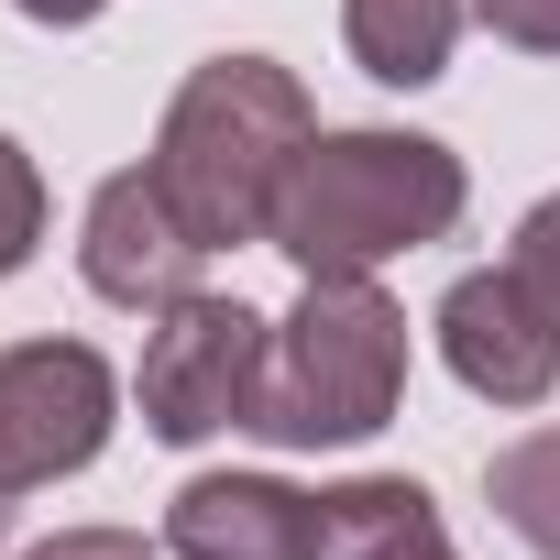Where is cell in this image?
<instances>
[{"label":"cell","instance_id":"obj_14","mask_svg":"<svg viewBox=\"0 0 560 560\" xmlns=\"http://www.w3.org/2000/svg\"><path fill=\"white\" fill-rule=\"evenodd\" d=\"M472 23L516 56H560V0H472Z\"/></svg>","mask_w":560,"mask_h":560},{"label":"cell","instance_id":"obj_16","mask_svg":"<svg viewBox=\"0 0 560 560\" xmlns=\"http://www.w3.org/2000/svg\"><path fill=\"white\" fill-rule=\"evenodd\" d=\"M12 12H23V23H56V34H78V23H100V12H110V0H12Z\"/></svg>","mask_w":560,"mask_h":560},{"label":"cell","instance_id":"obj_10","mask_svg":"<svg viewBox=\"0 0 560 560\" xmlns=\"http://www.w3.org/2000/svg\"><path fill=\"white\" fill-rule=\"evenodd\" d=\"M472 23V0H341V45L374 89H429L451 78V45Z\"/></svg>","mask_w":560,"mask_h":560},{"label":"cell","instance_id":"obj_5","mask_svg":"<svg viewBox=\"0 0 560 560\" xmlns=\"http://www.w3.org/2000/svg\"><path fill=\"white\" fill-rule=\"evenodd\" d=\"M121 429V374L89 341H12L0 352V494H45L89 472Z\"/></svg>","mask_w":560,"mask_h":560},{"label":"cell","instance_id":"obj_4","mask_svg":"<svg viewBox=\"0 0 560 560\" xmlns=\"http://www.w3.org/2000/svg\"><path fill=\"white\" fill-rule=\"evenodd\" d=\"M264 341H275V319H253L242 298H209V287L176 298V308H154L143 363H132L143 429L165 451H198V440L242 429L253 418V385H264Z\"/></svg>","mask_w":560,"mask_h":560},{"label":"cell","instance_id":"obj_9","mask_svg":"<svg viewBox=\"0 0 560 560\" xmlns=\"http://www.w3.org/2000/svg\"><path fill=\"white\" fill-rule=\"evenodd\" d=\"M319 505H330V549L319 560H462L440 505H429V483H407V472H352Z\"/></svg>","mask_w":560,"mask_h":560},{"label":"cell","instance_id":"obj_7","mask_svg":"<svg viewBox=\"0 0 560 560\" xmlns=\"http://www.w3.org/2000/svg\"><path fill=\"white\" fill-rule=\"evenodd\" d=\"M198 264H209V242L176 220V198L154 187V165L100 176V198H89V220H78V275H89V298L154 319V308L198 298Z\"/></svg>","mask_w":560,"mask_h":560},{"label":"cell","instance_id":"obj_2","mask_svg":"<svg viewBox=\"0 0 560 560\" xmlns=\"http://www.w3.org/2000/svg\"><path fill=\"white\" fill-rule=\"evenodd\" d=\"M308 132H319V110H308L298 67H275V56H209L165 100L143 165H154V187L176 198V220L209 253H242V242H264L275 187H287V165L308 154Z\"/></svg>","mask_w":560,"mask_h":560},{"label":"cell","instance_id":"obj_1","mask_svg":"<svg viewBox=\"0 0 560 560\" xmlns=\"http://www.w3.org/2000/svg\"><path fill=\"white\" fill-rule=\"evenodd\" d=\"M462 154L429 143V132H308V154L287 165V187H275V220L264 242L287 253L298 275H374L418 242H451L462 231Z\"/></svg>","mask_w":560,"mask_h":560},{"label":"cell","instance_id":"obj_6","mask_svg":"<svg viewBox=\"0 0 560 560\" xmlns=\"http://www.w3.org/2000/svg\"><path fill=\"white\" fill-rule=\"evenodd\" d=\"M429 330H440V363L483 407H549V385H560V319H549V298L527 287L516 264L451 275V298H440Z\"/></svg>","mask_w":560,"mask_h":560},{"label":"cell","instance_id":"obj_15","mask_svg":"<svg viewBox=\"0 0 560 560\" xmlns=\"http://www.w3.org/2000/svg\"><path fill=\"white\" fill-rule=\"evenodd\" d=\"M23 560H165L143 527H56V538H34Z\"/></svg>","mask_w":560,"mask_h":560},{"label":"cell","instance_id":"obj_8","mask_svg":"<svg viewBox=\"0 0 560 560\" xmlns=\"http://www.w3.org/2000/svg\"><path fill=\"white\" fill-rule=\"evenodd\" d=\"M165 549L176 560H319L330 549V505L275 483V472H198L165 505Z\"/></svg>","mask_w":560,"mask_h":560},{"label":"cell","instance_id":"obj_13","mask_svg":"<svg viewBox=\"0 0 560 560\" xmlns=\"http://www.w3.org/2000/svg\"><path fill=\"white\" fill-rule=\"evenodd\" d=\"M505 264L527 275V287L549 298V319H560V187H549V198H538V209L516 220V253H505Z\"/></svg>","mask_w":560,"mask_h":560},{"label":"cell","instance_id":"obj_11","mask_svg":"<svg viewBox=\"0 0 560 560\" xmlns=\"http://www.w3.org/2000/svg\"><path fill=\"white\" fill-rule=\"evenodd\" d=\"M483 505L505 516V538H527L538 560H560V429H527L483 462Z\"/></svg>","mask_w":560,"mask_h":560},{"label":"cell","instance_id":"obj_3","mask_svg":"<svg viewBox=\"0 0 560 560\" xmlns=\"http://www.w3.org/2000/svg\"><path fill=\"white\" fill-rule=\"evenodd\" d=\"M396 396H407V308L374 275H308L264 341V385L242 429L275 451H352L396 418Z\"/></svg>","mask_w":560,"mask_h":560},{"label":"cell","instance_id":"obj_12","mask_svg":"<svg viewBox=\"0 0 560 560\" xmlns=\"http://www.w3.org/2000/svg\"><path fill=\"white\" fill-rule=\"evenodd\" d=\"M45 209H56V198H45V165H34L12 132H0V275H23V264H34Z\"/></svg>","mask_w":560,"mask_h":560}]
</instances>
